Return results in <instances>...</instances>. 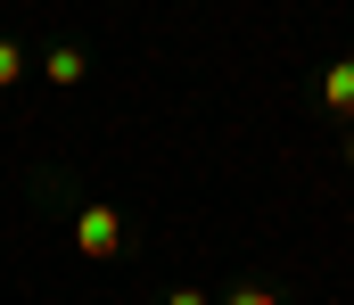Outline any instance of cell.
Segmentation results:
<instances>
[{"label": "cell", "mask_w": 354, "mask_h": 305, "mask_svg": "<svg viewBox=\"0 0 354 305\" xmlns=\"http://www.w3.org/2000/svg\"><path fill=\"white\" fill-rule=\"evenodd\" d=\"M75 248H83V256H115V248H124V214H115V206H83V214H75Z\"/></svg>", "instance_id": "6da1fadb"}, {"label": "cell", "mask_w": 354, "mask_h": 305, "mask_svg": "<svg viewBox=\"0 0 354 305\" xmlns=\"http://www.w3.org/2000/svg\"><path fill=\"white\" fill-rule=\"evenodd\" d=\"M165 305H206V289H174V297H165Z\"/></svg>", "instance_id": "8992f818"}, {"label": "cell", "mask_w": 354, "mask_h": 305, "mask_svg": "<svg viewBox=\"0 0 354 305\" xmlns=\"http://www.w3.org/2000/svg\"><path fill=\"white\" fill-rule=\"evenodd\" d=\"M322 107H330V115H354V58H338V66L322 75Z\"/></svg>", "instance_id": "7a4b0ae2"}, {"label": "cell", "mask_w": 354, "mask_h": 305, "mask_svg": "<svg viewBox=\"0 0 354 305\" xmlns=\"http://www.w3.org/2000/svg\"><path fill=\"white\" fill-rule=\"evenodd\" d=\"M17 75H25V50H17V41H0V91H8Z\"/></svg>", "instance_id": "277c9868"}, {"label": "cell", "mask_w": 354, "mask_h": 305, "mask_svg": "<svg viewBox=\"0 0 354 305\" xmlns=\"http://www.w3.org/2000/svg\"><path fill=\"white\" fill-rule=\"evenodd\" d=\"M231 305H280V297H272V289H256V281H248V289H231Z\"/></svg>", "instance_id": "5b68a950"}, {"label": "cell", "mask_w": 354, "mask_h": 305, "mask_svg": "<svg viewBox=\"0 0 354 305\" xmlns=\"http://www.w3.org/2000/svg\"><path fill=\"white\" fill-rule=\"evenodd\" d=\"M41 75H50L58 91H75V83H83V50H50V58H41Z\"/></svg>", "instance_id": "3957f363"}, {"label": "cell", "mask_w": 354, "mask_h": 305, "mask_svg": "<svg viewBox=\"0 0 354 305\" xmlns=\"http://www.w3.org/2000/svg\"><path fill=\"white\" fill-rule=\"evenodd\" d=\"M346 165H354V140H346Z\"/></svg>", "instance_id": "52a82bcc"}]
</instances>
